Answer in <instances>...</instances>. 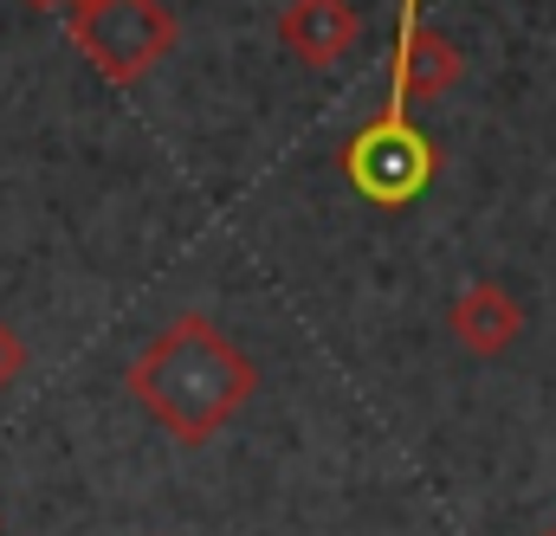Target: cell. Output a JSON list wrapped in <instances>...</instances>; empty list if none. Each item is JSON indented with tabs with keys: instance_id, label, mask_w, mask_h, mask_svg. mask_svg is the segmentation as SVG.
Returning <instances> with one entry per match:
<instances>
[{
	"instance_id": "obj_10",
	"label": "cell",
	"mask_w": 556,
	"mask_h": 536,
	"mask_svg": "<svg viewBox=\"0 0 556 536\" xmlns=\"http://www.w3.org/2000/svg\"><path fill=\"white\" fill-rule=\"evenodd\" d=\"M72 7H78V0H72Z\"/></svg>"
},
{
	"instance_id": "obj_5",
	"label": "cell",
	"mask_w": 556,
	"mask_h": 536,
	"mask_svg": "<svg viewBox=\"0 0 556 536\" xmlns=\"http://www.w3.org/2000/svg\"><path fill=\"white\" fill-rule=\"evenodd\" d=\"M356 39H363L356 0H285V13H278V46L291 59H304L311 72L343 65L356 52Z\"/></svg>"
},
{
	"instance_id": "obj_9",
	"label": "cell",
	"mask_w": 556,
	"mask_h": 536,
	"mask_svg": "<svg viewBox=\"0 0 556 536\" xmlns=\"http://www.w3.org/2000/svg\"><path fill=\"white\" fill-rule=\"evenodd\" d=\"M544 536H556V531H544Z\"/></svg>"
},
{
	"instance_id": "obj_2",
	"label": "cell",
	"mask_w": 556,
	"mask_h": 536,
	"mask_svg": "<svg viewBox=\"0 0 556 536\" xmlns=\"http://www.w3.org/2000/svg\"><path fill=\"white\" fill-rule=\"evenodd\" d=\"M343 181L369 201V207H415L427 181L440 175V149L415 130L408 111H376L363 130H350L343 155H337Z\"/></svg>"
},
{
	"instance_id": "obj_8",
	"label": "cell",
	"mask_w": 556,
	"mask_h": 536,
	"mask_svg": "<svg viewBox=\"0 0 556 536\" xmlns=\"http://www.w3.org/2000/svg\"><path fill=\"white\" fill-rule=\"evenodd\" d=\"M26 7H52V13H65V7H72V0H26Z\"/></svg>"
},
{
	"instance_id": "obj_3",
	"label": "cell",
	"mask_w": 556,
	"mask_h": 536,
	"mask_svg": "<svg viewBox=\"0 0 556 536\" xmlns=\"http://www.w3.org/2000/svg\"><path fill=\"white\" fill-rule=\"evenodd\" d=\"M65 20L78 52L111 85H137L175 52V13L162 0H78L65 7Z\"/></svg>"
},
{
	"instance_id": "obj_4",
	"label": "cell",
	"mask_w": 556,
	"mask_h": 536,
	"mask_svg": "<svg viewBox=\"0 0 556 536\" xmlns=\"http://www.w3.org/2000/svg\"><path fill=\"white\" fill-rule=\"evenodd\" d=\"M459 78H466V59H459V46H453L440 26H427L420 13H402V39H395V91H389V111L433 104V98H446Z\"/></svg>"
},
{
	"instance_id": "obj_1",
	"label": "cell",
	"mask_w": 556,
	"mask_h": 536,
	"mask_svg": "<svg viewBox=\"0 0 556 536\" xmlns=\"http://www.w3.org/2000/svg\"><path fill=\"white\" fill-rule=\"evenodd\" d=\"M124 382H130L137 407L175 439V446L201 452V446H214V439L233 426L240 407L260 395V362H253L214 317L188 310V317L162 323V330L142 343V356L130 362Z\"/></svg>"
},
{
	"instance_id": "obj_7",
	"label": "cell",
	"mask_w": 556,
	"mask_h": 536,
	"mask_svg": "<svg viewBox=\"0 0 556 536\" xmlns=\"http://www.w3.org/2000/svg\"><path fill=\"white\" fill-rule=\"evenodd\" d=\"M20 375H26V343H20V330L0 317V395H7Z\"/></svg>"
},
{
	"instance_id": "obj_6",
	"label": "cell",
	"mask_w": 556,
	"mask_h": 536,
	"mask_svg": "<svg viewBox=\"0 0 556 536\" xmlns=\"http://www.w3.org/2000/svg\"><path fill=\"white\" fill-rule=\"evenodd\" d=\"M446 323H453V336H459L466 356L492 362V356H505V349L525 336V304H518L498 278H472V284L453 297Z\"/></svg>"
}]
</instances>
